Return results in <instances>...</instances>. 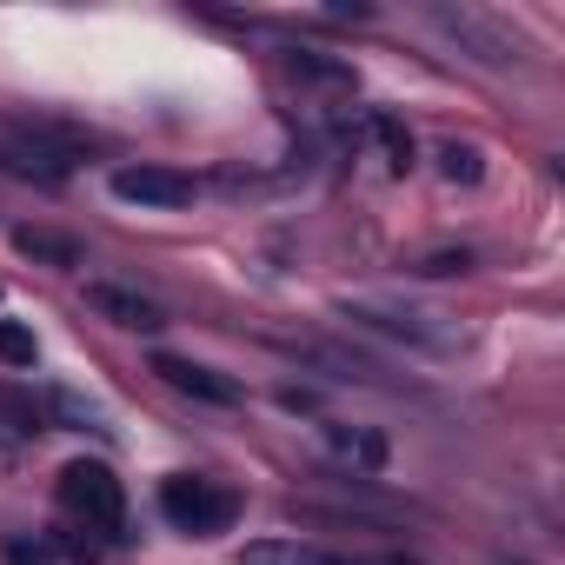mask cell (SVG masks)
I'll return each mask as SVG.
<instances>
[{
	"label": "cell",
	"mask_w": 565,
	"mask_h": 565,
	"mask_svg": "<svg viewBox=\"0 0 565 565\" xmlns=\"http://www.w3.org/2000/svg\"><path fill=\"white\" fill-rule=\"evenodd\" d=\"M61 505L74 519H87V532H120L127 525V492L100 459H74L61 466Z\"/></svg>",
	"instance_id": "cell-1"
},
{
	"label": "cell",
	"mask_w": 565,
	"mask_h": 565,
	"mask_svg": "<svg viewBox=\"0 0 565 565\" xmlns=\"http://www.w3.org/2000/svg\"><path fill=\"white\" fill-rule=\"evenodd\" d=\"M160 512L180 525V532H226L233 525V512H239V499L226 492V486H213V479H193V472H173L167 486H160Z\"/></svg>",
	"instance_id": "cell-2"
},
{
	"label": "cell",
	"mask_w": 565,
	"mask_h": 565,
	"mask_svg": "<svg viewBox=\"0 0 565 565\" xmlns=\"http://www.w3.org/2000/svg\"><path fill=\"white\" fill-rule=\"evenodd\" d=\"M347 320H360V327H373V333H393V340H413V347H426V353H452L466 333L452 327V320H439V313H399V307H347Z\"/></svg>",
	"instance_id": "cell-3"
},
{
	"label": "cell",
	"mask_w": 565,
	"mask_h": 565,
	"mask_svg": "<svg viewBox=\"0 0 565 565\" xmlns=\"http://www.w3.org/2000/svg\"><path fill=\"white\" fill-rule=\"evenodd\" d=\"M439 28L452 34V41H466L486 67H512L525 47H519V34H505V28H492L486 14H472V8H439Z\"/></svg>",
	"instance_id": "cell-4"
},
{
	"label": "cell",
	"mask_w": 565,
	"mask_h": 565,
	"mask_svg": "<svg viewBox=\"0 0 565 565\" xmlns=\"http://www.w3.org/2000/svg\"><path fill=\"white\" fill-rule=\"evenodd\" d=\"M114 193L120 200H134V206H186L193 200V180L180 173V167H120L114 173Z\"/></svg>",
	"instance_id": "cell-5"
},
{
	"label": "cell",
	"mask_w": 565,
	"mask_h": 565,
	"mask_svg": "<svg viewBox=\"0 0 565 565\" xmlns=\"http://www.w3.org/2000/svg\"><path fill=\"white\" fill-rule=\"evenodd\" d=\"M0 173H14V180H41V186H61L74 173V153L34 140V134H14V140H0Z\"/></svg>",
	"instance_id": "cell-6"
},
{
	"label": "cell",
	"mask_w": 565,
	"mask_h": 565,
	"mask_svg": "<svg viewBox=\"0 0 565 565\" xmlns=\"http://www.w3.org/2000/svg\"><path fill=\"white\" fill-rule=\"evenodd\" d=\"M87 307H94L100 320L127 327V333H160V327H167V313H160L147 294H134V287H114V279H94V287H87Z\"/></svg>",
	"instance_id": "cell-7"
},
{
	"label": "cell",
	"mask_w": 565,
	"mask_h": 565,
	"mask_svg": "<svg viewBox=\"0 0 565 565\" xmlns=\"http://www.w3.org/2000/svg\"><path fill=\"white\" fill-rule=\"evenodd\" d=\"M153 373H160L173 393H186V399H206V406H233V399H239V386H233L226 373H213V366H193V360H180V353H153Z\"/></svg>",
	"instance_id": "cell-8"
},
{
	"label": "cell",
	"mask_w": 565,
	"mask_h": 565,
	"mask_svg": "<svg viewBox=\"0 0 565 565\" xmlns=\"http://www.w3.org/2000/svg\"><path fill=\"white\" fill-rule=\"evenodd\" d=\"M327 452H333L347 472H360V479L386 466V439L366 433V426H327Z\"/></svg>",
	"instance_id": "cell-9"
},
{
	"label": "cell",
	"mask_w": 565,
	"mask_h": 565,
	"mask_svg": "<svg viewBox=\"0 0 565 565\" xmlns=\"http://www.w3.org/2000/svg\"><path fill=\"white\" fill-rule=\"evenodd\" d=\"M239 565H353V558H333V552L300 545V539H253L239 552Z\"/></svg>",
	"instance_id": "cell-10"
},
{
	"label": "cell",
	"mask_w": 565,
	"mask_h": 565,
	"mask_svg": "<svg viewBox=\"0 0 565 565\" xmlns=\"http://www.w3.org/2000/svg\"><path fill=\"white\" fill-rule=\"evenodd\" d=\"M67 558H74V565H94V552H87V545L28 539V532H21V539H8V565H67Z\"/></svg>",
	"instance_id": "cell-11"
},
{
	"label": "cell",
	"mask_w": 565,
	"mask_h": 565,
	"mask_svg": "<svg viewBox=\"0 0 565 565\" xmlns=\"http://www.w3.org/2000/svg\"><path fill=\"white\" fill-rule=\"evenodd\" d=\"M14 246H21L28 259H47V266H81V239H67V233H54V226H21Z\"/></svg>",
	"instance_id": "cell-12"
},
{
	"label": "cell",
	"mask_w": 565,
	"mask_h": 565,
	"mask_svg": "<svg viewBox=\"0 0 565 565\" xmlns=\"http://www.w3.org/2000/svg\"><path fill=\"white\" fill-rule=\"evenodd\" d=\"M0 426L21 433V439H34V433H47V413H41V399H34V393L0 386Z\"/></svg>",
	"instance_id": "cell-13"
},
{
	"label": "cell",
	"mask_w": 565,
	"mask_h": 565,
	"mask_svg": "<svg viewBox=\"0 0 565 565\" xmlns=\"http://www.w3.org/2000/svg\"><path fill=\"white\" fill-rule=\"evenodd\" d=\"M47 406H54V419H61V426H74V433H107V413H100L94 399L67 393V386H54V393H47Z\"/></svg>",
	"instance_id": "cell-14"
},
{
	"label": "cell",
	"mask_w": 565,
	"mask_h": 565,
	"mask_svg": "<svg viewBox=\"0 0 565 565\" xmlns=\"http://www.w3.org/2000/svg\"><path fill=\"white\" fill-rule=\"evenodd\" d=\"M366 127H373V140L386 147V167L406 173V167H413V134H406V120H399V114H373Z\"/></svg>",
	"instance_id": "cell-15"
},
{
	"label": "cell",
	"mask_w": 565,
	"mask_h": 565,
	"mask_svg": "<svg viewBox=\"0 0 565 565\" xmlns=\"http://www.w3.org/2000/svg\"><path fill=\"white\" fill-rule=\"evenodd\" d=\"M287 67H294L300 81H320V87H353V67H347V61H327V54H313V47L287 54Z\"/></svg>",
	"instance_id": "cell-16"
},
{
	"label": "cell",
	"mask_w": 565,
	"mask_h": 565,
	"mask_svg": "<svg viewBox=\"0 0 565 565\" xmlns=\"http://www.w3.org/2000/svg\"><path fill=\"white\" fill-rule=\"evenodd\" d=\"M439 173H446L452 186H472V180L486 173V153L466 147V140H446V147H439Z\"/></svg>",
	"instance_id": "cell-17"
},
{
	"label": "cell",
	"mask_w": 565,
	"mask_h": 565,
	"mask_svg": "<svg viewBox=\"0 0 565 565\" xmlns=\"http://www.w3.org/2000/svg\"><path fill=\"white\" fill-rule=\"evenodd\" d=\"M0 360H8V366H34V333L14 327V320H0Z\"/></svg>",
	"instance_id": "cell-18"
},
{
	"label": "cell",
	"mask_w": 565,
	"mask_h": 565,
	"mask_svg": "<svg viewBox=\"0 0 565 565\" xmlns=\"http://www.w3.org/2000/svg\"><path fill=\"white\" fill-rule=\"evenodd\" d=\"M466 266H472V253L459 246V253H426L413 273H426V279H452V273H466Z\"/></svg>",
	"instance_id": "cell-19"
},
{
	"label": "cell",
	"mask_w": 565,
	"mask_h": 565,
	"mask_svg": "<svg viewBox=\"0 0 565 565\" xmlns=\"http://www.w3.org/2000/svg\"><path fill=\"white\" fill-rule=\"evenodd\" d=\"M8 472H14V446H8V439H0V479H8Z\"/></svg>",
	"instance_id": "cell-20"
}]
</instances>
